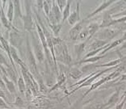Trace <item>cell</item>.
Instances as JSON below:
<instances>
[{
    "label": "cell",
    "mask_w": 126,
    "mask_h": 109,
    "mask_svg": "<svg viewBox=\"0 0 126 109\" xmlns=\"http://www.w3.org/2000/svg\"><path fill=\"white\" fill-rule=\"evenodd\" d=\"M27 14L25 15L23 19H24V28L26 30L30 31L32 28V20L31 18V15H30V10H29V6L27 7Z\"/></svg>",
    "instance_id": "1"
},
{
    "label": "cell",
    "mask_w": 126,
    "mask_h": 109,
    "mask_svg": "<svg viewBox=\"0 0 126 109\" xmlns=\"http://www.w3.org/2000/svg\"><path fill=\"white\" fill-rule=\"evenodd\" d=\"M2 79H3V82H5L6 83V86H7V88L8 89L9 92L11 94H14L16 93V87H15V85H14V82L8 79L7 78V76L3 74H2Z\"/></svg>",
    "instance_id": "2"
},
{
    "label": "cell",
    "mask_w": 126,
    "mask_h": 109,
    "mask_svg": "<svg viewBox=\"0 0 126 109\" xmlns=\"http://www.w3.org/2000/svg\"><path fill=\"white\" fill-rule=\"evenodd\" d=\"M28 62H29V64L31 65V68L32 70L33 71L35 70L36 71V62H35V59H34L33 55H32V53L31 51V48L29 45L28 43Z\"/></svg>",
    "instance_id": "3"
},
{
    "label": "cell",
    "mask_w": 126,
    "mask_h": 109,
    "mask_svg": "<svg viewBox=\"0 0 126 109\" xmlns=\"http://www.w3.org/2000/svg\"><path fill=\"white\" fill-rule=\"evenodd\" d=\"M20 40V37H19V34L15 31H11V32L10 34V41L11 45H15L17 46L19 45V41Z\"/></svg>",
    "instance_id": "4"
},
{
    "label": "cell",
    "mask_w": 126,
    "mask_h": 109,
    "mask_svg": "<svg viewBox=\"0 0 126 109\" xmlns=\"http://www.w3.org/2000/svg\"><path fill=\"white\" fill-rule=\"evenodd\" d=\"M6 70H7V76L10 77L11 81L13 82H16L17 81V75L15 72V70H14L13 67H11V65H9L8 67H6ZM18 82V81H17Z\"/></svg>",
    "instance_id": "5"
},
{
    "label": "cell",
    "mask_w": 126,
    "mask_h": 109,
    "mask_svg": "<svg viewBox=\"0 0 126 109\" xmlns=\"http://www.w3.org/2000/svg\"><path fill=\"white\" fill-rule=\"evenodd\" d=\"M81 28H82L81 24H78L77 26H75L72 30L70 31V37L73 40H75L77 38V36H78V35L79 34V31H80V30H81Z\"/></svg>",
    "instance_id": "6"
},
{
    "label": "cell",
    "mask_w": 126,
    "mask_h": 109,
    "mask_svg": "<svg viewBox=\"0 0 126 109\" xmlns=\"http://www.w3.org/2000/svg\"><path fill=\"white\" fill-rule=\"evenodd\" d=\"M13 16H14V5L12 1H9V8L7 10V18L9 20L10 24L12 22L13 19Z\"/></svg>",
    "instance_id": "7"
},
{
    "label": "cell",
    "mask_w": 126,
    "mask_h": 109,
    "mask_svg": "<svg viewBox=\"0 0 126 109\" xmlns=\"http://www.w3.org/2000/svg\"><path fill=\"white\" fill-rule=\"evenodd\" d=\"M0 16H1V20H2V24H3L7 28L10 29V25H11V24H10V22L8 21V19H7V17L5 16V14L3 12V9H2Z\"/></svg>",
    "instance_id": "8"
},
{
    "label": "cell",
    "mask_w": 126,
    "mask_h": 109,
    "mask_svg": "<svg viewBox=\"0 0 126 109\" xmlns=\"http://www.w3.org/2000/svg\"><path fill=\"white\" fill-rule=\"evenodd\" d=\"M35 50H36V57L38 58V60L40 62H42L43 61V53L41 49V48L38 45H35Z\"/></svg>",
    "instance_id": "9"
},
{
    "label": "cell",
    "mask_w": 126,
    "mask_h": 109,
    "mask_svg": "<svg viewBox=\"0 0 126 109\" xmlns=\"http://www.w3.org/2000/svg\"><path fill=\"white\" fill-rule=\"evenodd\" d=\"M17 83H18L19 91H20L21 93H24V91H25V83H24V79H23L22 77H20V78H19Z\"/></svg>",
    "instance_id": "10"
},
{
    "label": "cell",
    "mask_w": 126,
    "mask_h": 109,
    "mask_svg": "<svg viewBox=\"0 0 126 109\" xmlns=\"http://www.w3.org/2000/svg\"><path fill=\"white\" fill-rule=\"evenodd\" d=\"M13 4L15 6V16H21V12H20V8H19V1H15L13 2Z\"/></svg>",
    "instance_id": "11"
},
{
    "label": "cell",
    "mask_w": 126,
    "mask_h": 109,
    "mask_svg": "<svg viewBox=\"0 0 126 109\" xmlns=\"http://www.w3.org/2000/svg\"><path fill=\"white\" fill-rule=\"evenodd\" d=\"M53 12L56 17V19L58 21L60 19V12H59V10H58V8L57 6H54V7H53Z\"/></svg>",
    "instance_id": "12"
},
{
    "label": "cell",
    "mask_w": 126,
    "mask_h": 109,
    "mask_svg": "<svg viewBox=\"0 0 126 109\" xmlns=\"http://www.w3.org/2000/svg\"><path fill=\"white\" fill-rule=\"evenodd\" d=\"M15 105L18 106V107H23V106H24V102H23V100L21 99L20 97H19V96L16 97Z\"/></svg>",
    "instance_id": "13"
},
{
    "label": "cell",
    "mask_w": 126,
    "mask_h": 109,
    "mask_svg": "<svg viewBox=\"0 0 126 109\" xmlns=\"http://www.w3.org/2000/svg\"><path fill=\"white\" fill-rule=\"evenodd\" d=\"M2 64H4L6 65V67L9 66V65H8L7 62V60H6V57H4V56L2 55V54L0 53V65H2Z\"/></svg>",
    "instance_id": "14"
},
{
    "label": "cell",
    "mask_w": 126,
    "mask_h": 109,
    "mask_svg": "<svg viewBox=\"0 0 126 109\" xmlns=\"http://www.w3.org/2000/svg\"><path fill=\"white\" fill-rule=\"evenodd\" d=\"M76 19H77V12H74V14H72V15L70 16L69 21H70V23L71 24H73L76 21Z\"/></svg>",
    "instance_id": "15"
},
{
    "label": "cell",
    "mask_w": 126,
    "mask_h": 109,
    "mask_svg": "<svg viewBox=\"0 0 126 109\" xmlns=\"http://www.w3.org/2000/svg\"><path fill=\"white\" fill-rule=\"evenodd\" d=\"M70 74L74 77V78H79V77L81 75V73H80L78 70H73L71 71Z\"/></svg>",
    "instance_id": "16"
},
{
    "label": "cell",
    "mask_w": 126,
    "mask_h": 109,
    "mask_svg": "<svg viewBox=\"0 0 126 109\" xmlns=\"http://www.w3.org/2000/svg\"><path fill=\"white\" fill-rule=\"evenodd\" d=\"M0 108H7V109H10V108L8 107V105L6 104L3 99L0 98Z\"/></svg>",
    "instance_id": "17"
},
{
    "label": "cell",
    "mask_w": 126,
    "mask_h": 109,
    "mask_svg": "<svg viewBox=\"0 0 126 109\" xmlns=\"http://www.w3.org/2000/svg\"><path fill=\"white\" fill-rule=\"evenodd\" d=\"M84 48V45H78V46H76V53H78V55L79 56L80 54L82 53V50Z\"/></svg>",
    "instance_id": "18"
},
{
    "label": "cell",
    "mask_w": 126,
    "mask_h": 109,
    "mask_svg": "<svg viewBox=\"0 0 126 109\" xmlns=\"http://www.w3.org/2000/svg\"><path fill=\"white\" fill-rule=\"evenodd\" d=\"M96 29H97V26H95V25H94V24L91 25L90 28H89V31H91V33L94 32V31H95Z\"/></svg>",
    "instance_id": "19"
},
{
    "label": "cell",
    "mask_w": 126,
    "mask_h": 109,
    "mask_svg": "<svg viewBox=\"0 0 126 109\" xmlns=\"http://www.w3.org/2000/svg\"><path fill=\"white\" fill-rule=\"evenodd\" d=\"M68 15H69V2H68L66 9L65 10V12H64V19H66V17L68 16Z\"/></svg>",
    "instance_id": "20"
},
{
    "label": "cell",
    "mask_w": 126,
    "mask_h": 109,
    "mask_svg": "<svg viewBox=\"0 0 126 109\" xmlns=\"http://www.w3.org/2000/svg\"><path fill=\"white\" fill-rule=\"evenodd\" d=\"M0 85L2 86V88H3V90L5 89V85H4V82H3V79L2 78V77L1 75H0Z\"/></svg>",
    "instance_id": "21"
},
{
    "label": "cell",
    "mask_w": 126,
    "mask_h": 109,
    "mask_svg": "<svg viewBox=\"0 0 126 109\" xmlns=\"http://www.w3.org/2000/svg\"><path fill=\"white\" fill-rule=\"evenodd\" d=\"M0 98H2V99H6V97H5V94L4 92L2 91L1 89H0Z\"/></svg>",
    "instance_id": "22"
},
{
    "label": "cell",
    "mask_w": 126,
    "mask_h": 109,
    "mask_svg": "<svg viewBox=\"0 0 126 109\" xmlns=\"http://www.w3.org/2000/svg\"><path fill=\"white\" fill-rule=\"evenodd\" d=\"M87 35V31H84V33L82 32L81 35H80V36H81V38H84V37Z\"/></svg>",
    "instance_id": "23"
},
{
    "label": "cell",
    "mask_w": 126,
    "mask_h": 109,
    "mask_svg": "<svg viewBox=\"0 0 126 109\" xmlns=\"http://www.w3.org/2000/svg\"><path fill=\"white\" fill-rule=\"evenodd\" d=\"M29 109H35V108H32V107H29Z\"/></svg>",
    "instance_id": "24"
},
{
    "label": "cell",
    "mask_w": 126,
    "mask_h": 109,
    "mask_svg": "<svg viewBox=\"0 0 126 109\" xmlns=\"http://www.w3.org/2000/svg\"><path fill=\"white\" fill-rule=\"evenodd\" d=\"M10 109H11V108H10Z\"/></svg>",
    "instance_id": "25"
}]
</instances>
